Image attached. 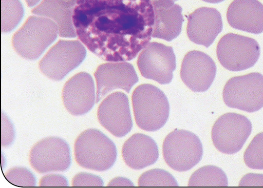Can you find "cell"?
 <instances>
[{
    "instance_id": "ffe728a7",
    "label": "cell",
    "mask_w": 263,
    "mask_h": 188,
    "mask_svg": "<svg viewBox=\"0 0 263 188\" xmlns=\"http://www.w3.org/2000/svg\"><path fill=\"white\" fill-rule=\"evenodd\" d=\"M76 5L66 0H43L31 13L54 22L59 28L60 37L74 38L77 36L73 22Z\"/></svg>"
},
{
    "instance_id": "30bf717a",
    "label": "cell",
    "mask_w": 263,
    "mask_h": 188,
    "mask_svg": "<svg viewBox=\"0 0 263 188\" xmlns=\"http://www.w3.org/2000/svg\"><path fill=\"white\" fill-rule=\"evenodd\" d=\"M143 77L161 85L171 83L176 69V57L172 47L156 42L149 43L140 53L137 60Z\"/></svg>"
},
{
    "instance_id": "5b68a950",
    "label": "cell",
    "mask_w": 263,
    "mask_h": 188,
    "mask_svg": "<svg viewBox=\"0 0 263 188\" xmlns=\"http://www.w3.org/2000/svg\"><path fill=\"white\" fill-rule=\"evenodd\" d=\"M163 155L167 164L175 171L186 172L198 164L203 154L200 138L191 132L175 130L163 143Z\"/></svg>"
},
{
    "instance_id": "3957f363",
    "label": "cell",
    "mask_w": 263,
    "mask_h": 188,
    "mask_svg": "<svg viewBox=\"0 0 263 188\" xmlns=\"http://www.w3.org/2000/svg\"><path fill=\"white\" fill-rule=\"evenodd\" d=\"M132 101L136 123L141 129L155 132L167 122L170 113L168 99L158 87L148 83L137 87Z\"/></svg>"
},
{
    "instance_id": "ba28073f",
    "label": "cell",
    "mask_w": 263,
    "mask_h": 188,
    "mask_svg": "<svg viewBox=\"0 0 263 188\" xmlns=\"http://www.w3.org/2000/svg\"><path fill=\"white\" fill-rule=\"evenodd\" d=\"M86 50L80 40H60L39 62L41 72L54 81L62 80L85 59Z\"/></svg>"
},
{
    "instance_id": "5bb4252c",
    "label": "cell",
    "mask_w": 263,
    "mask_h": 188,
    "mask_svg": "<svg viewBox=\"0 0 263 188\" xmlns=\"http://www.w3.org/2000/svg\"><path fill=\"white\" fill-rule=\"evenodd\" d=\"M216 73L215 61L203 52L190 51L183 59L180 76L184 83L194 92H203L209 89Z\"/></svg>"
},
{
    "instance_id": "52a82bcc",
    "label": "cell",
    "mask_w": 263,
    "mask_h": 188,
    "mask_svg": "<svg viewBox=\"0 0 263 188\" xmlns=\"http://www.w3.org/2000/svg\"><path fill=\"white\" fill-rule=\"evenodd\" d=\"M226 105L248 113L263 108V75L252 73L230 79L222 93Z\"/></svg>"
},
{
    "instance_id": "484cf974",
    "label": "cell",
    "mask_w": 263,
    "mask_h": 188,
    "mask_svg": "<svg viewBox=\"0 0 263 188\" xmlns=\"http://www.w3.org/2000/svg\"><path fill=\"white\" fill-rule=\"evenodd\" d=\"M104 182L102 178L97 175L81 172L77 174L73 178V186H102Z\"/></svg>"
},
{
    "instance_id": "83f0119b",
    "label": "cell",
    "mask_w": 263,
    "mask_h": 188,
    "mask_svg": "<svg viewBox=\"0 0 263 188\" xmlns=\"http://www.w3.org/2000/svg\"><path fill=\"white\" fill-rule=\"evenodd\" d=\"M67 179L61 175L50 174L43 177L40 181L41 186H68Z\"/></svg>"
},
{
    "instance_id": "7402d4cb",
    "label": "cell",
    "mask_w": 263,
    "mask_h": 188,
    "mask_svg": "<svg viewBox=\"0 0 263 188\" xmlns=\"http://www.w3.org/2000/svg\"><path fill=\"white\" fill-rule=\"evenodd\" d=\"M24 14L20 0H2V32H11L20 23Z\"/></svg>"
},
{
    "instance_id": "8992f818",
    "label": "cell",
    "mask_w": 263,
    "mask_h": 188,
    "mask_svg": "<svg viewBox=\"0 0 263 188\" xmlns=\"http://www.w3.org/2000/svg\"><path fill=\"white\" fill-rule=\"evenodd\" d=\"M260 53V47L256 40L234 33L222 36L216 49L220 65L232 72L242 71L254 67Z\"/></svg>"
},
{
    "instance_id": "d6986e66",
    "label": "cell",
    "mask_w": 263,
    "mask_h": 188,
    "mask_svg": "<svg viewBox=\"0 0 263 188\" xmlns=\"http://www.w3.org/2000/svg\"><path fill=\"white\" fill-rule=\"evenodd\" d=\"M159 156L155 140L143 134L132 136L123 145V159L132 169L140 170L152 165L157 161Z\"/></svg>"
},
{
    "instance_id": "4316f807",
    "label": "cell",
    "mask_w": 263,
    "mask_h": 188,
    "mask_svg": "<svg viewBox=\"0 0 263 188\" xmlns=\"http://www.w3.org/2000/svg\"><path fill=\"white\" fill-rule=\"evenodd\" d=\"M14 132L12 122L4 114L2 116V146L7 147L13 141Z\"/></svg>"
},
{
    "instance_id": "603a6c76",
    "label": "cell",
    "mask_w": 263,
    "mask_h": 188,
    "mask_svg": "<svg viewBox=\"0 0 263 188\" xmlns=\"http://www.w3.org/2000/svg\"><path fill=\"white\" fill-rule=\"evenodd\" d=\"M139 186H177L178 182L169 172L153 169L144 173L139 179Z\"/></svg>"
},
{
    "instance_id": "e0dca14e",
    "label": "cell",
    "mask_w": 263,
    "mask_h": 188,
    "mask_svg": "<svg viewBox=\"0 0 263 188\" xmlns=\"http://www.w3.org/2000/svg\"><path fill=\"white\" fill-rule=\"evenodd\" d=\"M154 12L152 37L171 41L180 34L184 22L182 9L173 0L152 2Z\"/></svg>"
},
{
    "instance_id": "d6a6232c",
    "label": "cell",
    "mask_w": 263,
    "mask_h": 188,
    "mask_svg": "<svg viewBox=\"0 0 263 188\" xmlns=\"http://www.w3.org/2000/svg\"><path fill=\"white\" fill-rule=\"evenodd\" d=\"M66 1L72 3L73 4H77V3L78 2V0H66Z\"/></svg>"
},
{
    "instance_id": "44dd1931",
    "label": "cell",
    "mask_w": 263,
    "mask_h": 188,
    "mask_svg": "<svg viewBox=\"0 0 263 188\" xmlns=\"http://www.w3.org/2000/svg\"><path fill=\"white\" fill-rule=\"evenodd\" d=\"M228 178L224 172L214 165L202 167L195 172L189 179V186H227Z\"/></svg>"
},
{
    "instance_id": "ac0fdd59",
    "label": "cell",
    "mask_w": 263,
    "mask_h": 188,
    "mask_svg": "<svg viewBox=\"0 0 263 188\" xmlns=\"http://www.w3.org/2000/svg\"><path fill=\"white\" fill-rule=\"evenodd\" d=\"M226 15L234 29L254 35L263 33V5L258 0H234Z\"/></svg>"
},
{
    "instance_id": "7c38bea8",
    "label": "cell",
    "mask_w": 263,
    "mask_h": 188,
    "mask_svg": "<svg viewBox=\"0 0 263 188\" xmlns=\"http://www.w3.org/2000/svg\"><path fill=\"white\" fill-rule=\"evenodd\" d=\"M97 117L103 128L118 138L126 135L133 128L128 98L121 91L112 93L102 102Z\"/></svg>"
},
{
    "instance_id": "4dcf8cb0",
    "label": "cell",
    "mask_w": 263,
    "mask_h": 188,
    "mask_svg": "<svg viewBox=\"0 0 263 188\" xmlns=\"http://www.w3.org/2000/svg\"><path fill=\"white\" fill-rule=\"evenodd\" d=\"M27 6L30 7H34L41 0H25Z\"/></svg>"
},
{
    "instance_id": "9a60e30c",
    "label": "cell",
    "mask_w": 263,
    "mask_h": 188,
    "mask_svg": "<svg viewBox=\"0 0 263 188\" xmlns=\"http://www.w3.org/2000/svg\"><path fill=\"white\" fill-rule=\"evenodd\" d=\"M62 96L65 109L71 115L79 116L87 113L96 101L91 76L86 72L73 76L64 85Z\"/></svg>"
},
{
    "instance_id": "f1b7e54d",
    "label": "cell",
    "mask_w": 263,
    "mask_h": 188,
    "mask_svg": "<svg viewBox=\"0 0 263 188\" xmlns=\"http://www.w3.org/2000/svg\"><path fill=\"white\" fill-rule=\"evenodd\" d=\"M239 186H263V174L250 173L241 180Z\"/></svg>"
},
{
    "instance_id": "6da1fadb",
    "label": "cell",
    "mask_w": 263,
    "mask_h": 188,
    "mask_svg": "<svg viewBox=\"0 0 263 188\" xmlns=\"http://www.w3.org/2000/svg\"><path fill=\"white\" fill-rule=\"evenodd\" d=\"M73 22L80 41L106 61L134 59L150 42L151 0H78Z\"/></svg>"
},
{
    "instance_id": "9c48e42d",
    "label": "cell",
    "mask_w": 263,
    "mask_h": 188,
    "mask_svg": "<svg viewBox=\"0 0 263 188\" xmlns=\"http://www.w3.org/2000/svg\"><path fill=\"white\" fill-rule=\"evenodd\" d=\"M252 130V123L245 116L234 113L224 114L213 127V143L222 153L235 154L241 150Z\"/></svg>"
},
{
    "instance_id": "4fadbf2b",
    "label": "cell",
    "mask_w": 263,
    "mask_h": 188,
    "mask_svg": "<svg viewBox=\"0 0 263 188\" xmlns=\"http://www.w3.org/2000/svg\"><path fill=\"white\" fill-rule=\"evenodd\" d=\"M97 83L96 103L117 89L128 93L139 82L134 66L126 61L108 62L99 66L94 73Z\"/></svg>"
},
{
    "instance_id": "d4e9b609",
    "label": "cell",
    "mask_w": 263,
    "mask_h": 188,
    "mask_svg": "<svg viewBox=\"0 0 263 188\" xmlns=\"http://www.w3.org/2000/svg\"><path fill=\"white\" fill-rule=\"evenodd\" d=\"M5 178L12 184L18 186H35L36 179L29 170L22 167H15L10 169L6 174Z\"/></svg>"
},
{
    "instance_id": "8fae6325",
    "label": "cell",
    "mask_w": 263,
    "mask_h": 188,
    "mask_svg": "<svg viewBox=\"0 0 263 188\" xmlns=\"http://www.w3.org/2000/svg\"><path fill=\"white\" fill-rule=\"evenodd\" d=\"M29 162L32 168L40 174L65 171L71 164L70 147L60 138H44L32 147Z\"/></svg>"
},
{
    "instance_id": "277c9868",
    "label": "cell",
    "mask_w": 263,
    "mask_h": 188,
    "mask_svg": "<svg viewBox=\"0 0 263 188\" xmlns=\"http://www.w3.org/2000/svg\"><path fill=\"white\" fill-rule=\"evenodd\" d=\"M59 28L52 20L43 16H29L14 34L12 46L22 57L37 59L57 39Z\"/></svg>"
},
{
    "instance_id": "1f68e13d",
    "label": "cell",
    "mask_w": 263,
    "mask_h": 188,
    "mask_svg": "<svg viewBox=\"0 0 263 188\" xmlns=\"http://www.w3.org/2000/svg\"><path fill=\"white\" fill-rule=\"evenodd\" d=\"M202 1L210 4H217L225 1V0H202Z\"/></svg>"
},
{
    "instance_id": "cb8c5ba5",
    "label": "cell",
    "mask_w": 263,
    "mask_h": 188,
    "mask_svg": "<svg viewBox=\"0 0 263 188\" xmlns=\"http://www.w3.org/2000/svg\"><path fill=\"white\" fill-rule=\"evenodd\" d=\"M246 165L253 170H263V133L252 140L243 156Z\"/></svg>"
},
{
    "instance_id": "f546056e",
    "label": "cell",
    "mask_w": 263,
    "mask_h": 188,
    "mask_svg": "<svg viewBox=\"0 0 263 188\" xmlns=\"http://www.w3.org/2000/svg\"><path fill=\"white\" fill-rule=\"evenodd\" d=\"M109 186H134L133 182L129 179L122 177H116L111 180L108 183Z\"/></svg>"
},
{
    "instance_id": "7a4b0ae2",
    "label": "cell",
    "mask_w": 263,
    "mask_h": 188,
    "mask_svg": "<svg viewBox=\"0 0 263 188\" xmlns=\"http://www.w3.org/2000/svg\"><path fill=\"white\" fill-rule=\"evenodd\" d=\"M76 161L81 167L97 172L111 169L117 159L114 142L100 131L88 129L82 132L74 143Z\"/></svg>"
},
{
    "instance_id": "2e32d148",
    "label": "cell",
    "mask_w": 263,
    "mask_h": 188,
    "mask_svg": "<svg viewBox=\"0 0 263 188\" xmlns=\"http://www.w3.org/2000/svg\"><path fill=\"white\" fill-rule=\"evenodd\" d=\"M186 29L189 39L197 45L210 47L223 28L220 13L213 8L203 7L190 14Z\"/></svg>"
},
{
    "instance_id": "836d02e7",
    "label": "cell",
    "mask_w": 263,
    "mask_h": 188,
    "mask_svg": "<svg viewBox=\"0 0 263 188\" xmlns=\"http://www.w3.org/2000/svg\"><path fill=\"white\" fill-rule=\"evenodd\" d=\"M151 1L152 2L156 1V0H151ZM173 1H174L175 2L176 1H177V0H173Z\"/></svg>"
}]
</instances>
